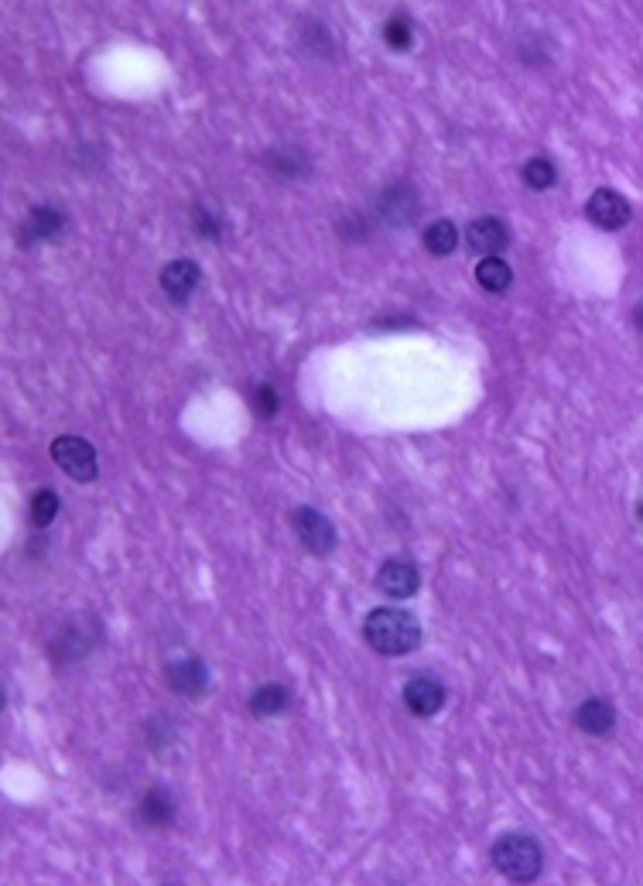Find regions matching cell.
I'll list each match as a JSON object with an SVG mask.
<instances>
[{
	"instance_id": "obj_6",
	"label": "cell",
	"mask_w": 643,
	"mask_h": 886,
	"mask_svg": "<svg viewBox=\"0 0 643 886\" xmlns=\"http://www.w3.org/2000/svg\"><path fill=\"white\" fill-rule=\"evenodd\" d=\"M377 209L390 226H411L414 219H418L421 202H418V192H414L408 182H397L380 192Z\"/></svg>"
},
{
	"instance_id": "obj_18",
	"label": "cell",
	"mask_w": 643,
	"mask_h": 886,
	"mask_svg": "<svg viewBox=\"0 0 643 886\" xmlns=\"http://www.w3.org/2000/svg\"><path fill=\"white\" fill-rule=\"evenodd\" d=\"M520 178H524L527 189L548 192V189H555V185H558V168L551 165L548 158H531L524 165V172H520Z\"/></svg>"
},
{
	"instance_id": "obj_3",
	"label": "cell",
	"mask_w": 643,
	"mask_h": 886,
	"mask_svg": "<svg viewBox=\"0 0 643 886\" xmlns=\"http://www.w3.org/2000/svg\"><path fill=\"white\" fill-rule=\"evenodd\" d=\"M52 459H55V466H59L65 476L79 479V483L96 479V469H100V462H96V449L86 442L83 435H59V438H55V442H52Z\"/></svg>"
},
{
	"instance_id": "obj_14",
	"label": "cell",
	"mask_w": 643,
	"mask_h": 886,
	"mask_svg": "<svg viewBox=\"0 0 643 886\" xmlns=\"http://www.w3.org/2000/svg\"><path fill=\"white\" fill-rule=\"evenodd\" d=\"M141 818L151 828L175 825V801H172V794H168L165 787H151V791L144 794V801H141Z\"/></svg>"
},
{
	"instance_id": "obj_4",
	"label": "cell",
	"mask_w": 643,
	"mask_h": 886,
	"mask_svg": "<svg viewBox=\"0 0 643 886\" xmlns=\"http://www.w3.org/2000/svg\"><path fill=\"white\" fill-rule=\"evenodd\" d=\"M291 531L298 534V541L305 544L315 558L332 555V548H336V527H332V520L312 507L291 510Z\"/></svg>"
},
{
	"instance_id": "obj_22",
	"label": "cell",
	"mask_w": 643,
	"mask_h": 886,
	"mask_svg": "<svg viewBox=\"0 0 643 886\" xmlns=\"http://www.w3.org/2000/svg\"><path fill=\"white\" fill-rule=\"evenodd\" d=\"M195 223H199V233L202 237H219V219H213V216H206V206H199L195 209Z\"/></svg>"
},
{
	"instance_id": "obj_2",
	"label": "cell",
	"mask_w": 643,
	"mask_h": 886,
	"mask_svg": "<svg viewBox=\"0 0 643 886\" xmlns=\"http://www.w3.org/2000/svg\"><path fill=\"white\" fill-rule=\"evenodd\" d=\"M493 866L500 869L507 880L514 883H531L541 876L544 869V852L531 835L524 832H507L493 842Z\"/></svg>"
},
{
	"instance_id": "obj_19",
	"label": "cell",
	"mask_w": 643,
	"mask_h": 886,
	"mask_svg": "<svg viewBox=\"0 0 643 886\" xmlns=\"http://www.w3.org/2000/svg\"><path fill=\"white\" fill-rule=\"evenodd\" d=\"M59 514V493L55 490H38L31 497V524L35 527H48Z\"/></svg>"
},
{
	"instance_id": "obj_20",
	"label": "cell",
	"mask_w": 643,
	"mask_h": 886,
	"mask_svg": "<svg viewBox=\"0 0 643 886\" xmlns=\"http://www.w3.org/2000/svg\"><path fill=\"white\" fill-rule=\"evenodd\" d=\"M384 38H387V45L394 48V52H404V48H411V42H414L411 21L404 18V14H394V18L384 24Z\"/></svg>"
},
{
	"instance_id": "obj_16",
	"label": "cell",
	"mask_w": 643,
	"mask_h": 886,
	"mask_svg": "<svg viewBox=\"0 0 643 886\" xmlns=\"http://www.w3.org/2000/svg\"><path fill=\"white\" fill-rule=\"evenodd\" d=\"M421 240H425V250L431 257H449L459 247V226L452 219H435V223H428Z\"/></svg>"
},
{
	"instance_id": "obj_1",
	"label": "cell",
	"mask_w": 643,
	"mask_h": 886,
	"mask_svg": "<svg viewBox=\"0 0 643 886\" xmlns=\"http://www.w3.org/2000/svg\"><path fill=\"white\" fill-rule=\"evenodd\" d=\"M363 637L377 654L387 657H404L411 650L421 647V623L414 620L408 609H394V606H380L366 616L363 623Z\"/></svg>"
},
{
	"instance_id": "obj_9",
	"label": "cell",
	"mask_w": 643,
	"mask_h": 886,
	"mask_svg": "<svg viewBox=\"0 0 643 886\" xmlns=\"http://www.w3.org/2000/svg\"><path fill=\"white\" fill-rule=\"evenodd\" d=\"M158 281H161V291H165L175 305H185L192 298V291L199 288L202 271L195 260H172V264L161 267Z\"/></svg>"
},
{
	"instance_id": "obj_23",
	"label": "cell",
	"mask_w": 643,
	"mask_h": 886,
	"mask_svg": "<svg viewBox=\"0 0 643 886\" xmlns=\"http://www.w3.org/2000/svg\"><path fill=\"white\" fill-rule=\"evenodd\" d=\"M633 322H637V329L643 332V302H640L637 308H633Z\"/></svg>"
},
{
	"instance_id": "obj_8",
	"label": "cell",
	"mask_w": 643,
	"mask_h": 886,
	"mask_svg": "<svg viewBox=\"0 0 643 886\" xmlns=\"http://www.w3.org/2000/svg\"><path fill=\"white\" fill-rule=\"evenodd\" d=\"M377 589L390 599H408L421 589V572L404 558H390L377 572Z\"/></svg>"
},
{
	"instance_id": "obj_21",
	"label": "cell",
	"mask_w": 643,
	"mask_h": 886,
	"mask_svg": "<svg viewBox=\"0 0 643 886\" xmlns=\"http://www.w3.org/2000/svg\"><path fill=\"white\" fill-rule=\"evenodd\" d=\"M254 401H257L260 418H274V414H278V394H274V387H267V384L257 387Z\"/></svg>"
},
{
	"instance_id": "obj_15",
	"label": "cell",
	"mask_w": 643,
	"mask_h": 886,
	"mask_svg": "<svg viewBox=\"0 0 643 886\" xmlns=\"http://www.w3.org/2000/svg\"><path fill=\"white\" fill-rule=\"evenodd\" d=\"M476 281L483 284V291H490V295H503V291L514 284V271H510L507 260L500 257H483L476 264Z\"/></svg>"
},
{
	"instance_id": "obj_5",
	"label": "cell",
	"mask_w": 643,
	"mask_h": 886,
	"mask_svg": "<svg viewBox=\"0 0 643 886\" xmlns=\"http://www.w3.org/2000/svg\"><path fill=\"white\" fill-rule=\"evenodd\" d=\"M585 216H589V223L599 226V230L616 233L633 219V206L616 189H596L589 195V202H585Z\"/></svg>"
},
{
	"instance_id": "obj_17",
	"label": "cell",
	"mask_w": 643,
	"mask_h": 886,
	"mask_svg": "<svg viewBox=\"0 0 643 886\" xmlns=\"http://www.w3.org/2000/svg\"><path fill=\"white\" fill-rule=\"evenodd\" d=\"M291 705V692L284 685H260L254 698H250V712L257 719H271V715H281Z\"/></svg>"
},
{
	"instance_id": "obj_24",
	"label": "cell",
	"mask_w": 643,
	"mask_h": 886,
	"mask_svg": "<svg viewBox=\"0 0 643 886\" xmlns=\"http://www.w3.org/2000/svg\"><path fill=\"white\" fill-rule=\"evenodd\" d=\"M640 520H643V503H640Z\"/></svg>"
},
{
	"instance_id": "obj_7",
	"label": "cell",
	"mask_w": 643,
	"mask_h": 886,
	"mask_svg": "<svg viewBox=\"0 0 643 886\" xmlns=\"http://www.w3.org/2000/svg\"><path fill=\"white\" fill-rule=\"evenodd\" d=\"M165 678L168 685L185 698H202L209 692V668L199 657H178V661H172L165 668Z\"/></svg>"
},
{
	"instance_id": "obj_12",
	"label": "cell",
	"mask_w": 643,
	"mask_h": 886,
	"mask_svg": "<svg viewBox=\"0 0 643 886\" xmlns=\"http://www.w3.org/2000/svg\"><path fill=\"white\" fill-rule=\"evenodd\" d=\"M62 230H65V216L59 213V209L38 206V209H31L28 219L21 223V243H24V247H31V243L55 240Z\"/></svg>"
},
{
	"instance_id": "obj_13",
	"label": "cell",
	"mask_w": 643,
	"mask_h": 886,
	"mask_svg": "<svg viewBox=\"0 0 643 886\" xmlns=\"http://www.w3.org/2000/svg\"><path fill=\"white\" fill-rule=\"evenodd\" d=\"M575 726L589 736H609L616 726V709L606 698H585L579 709H575Z\"/></svg>"
},
{
	"instance_id": "obj_11",
	"label": "cell",
	"mask_w": 643,
	"mask_h": 886,
	"mask_svg": "<svg viewBox=\"0 0 643 886\" xmlns=\"http://www.w3.org/2000/svg\"><path fill=\"white\" fill-rule=\"evenodd\" d=\"M404 702H408V709L418 715V719H431V715H438L445 705L442 681L428 678V674H418V678H411L408 685H404Z\"/></svg>"
},
{
	"instance_id": "obj_10",
	"label": "cell",
	"mask_w": 643,
	"mask_h": 886,
	"mask_svg": "<svg viewBox=\"0 0 643 886\" xmlns=\"http://www.w3.org/2000/svg\"><path fill=\"white\" fill-rule=\"evenodd\" d=\"M466 243H469L472 254H479V257H483V254H486V257H493V254H500V250L510 243V230H507V223H503V219H496V216H479V219H472V223H469Z\"/></svg>"
}]
</instances>
